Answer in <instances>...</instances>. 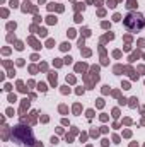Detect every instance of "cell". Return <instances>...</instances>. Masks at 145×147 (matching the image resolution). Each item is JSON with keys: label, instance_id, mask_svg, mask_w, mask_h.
Masks as SVG:
<instances>
[{"label": "cell", "instance_id": "6da1fadb", "mask_svg": "<svg viewBox=\"0 0 145 147\" xmlns=\"http://www.w3.org/2000/svg\"><path fill=\"white\" fill-rule=\"evenodd\" d=\"M14 139L19 144H33V132L26 127H15L14 128Z\"/></svg>", "mask_w": 145, "mask_h": 147}]
</instances>
